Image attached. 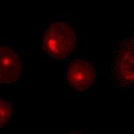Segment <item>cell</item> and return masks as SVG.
Instances as JSON below:
<instances>
[{"mask_svg":"<svg viewBox=\"0 0 134 134\" xmlns=\"http://www.w3.org/2000/svg\"><path fill=\"white\" fill-rule=\"evenodd\" d=\"M111 84L126 91L134 86V34L122 37L116 43L107 69Z\"/></svg>","mask_w":134,"mask_h":134,"instance_id":"1","label":"cell"},{"mask_svg":"<svg viewBox=\"0 0 134 134\" xmlns=\"http://www.w3.org/2000/svg\"><path fill=\"white\" fill-rule=\"evenodd\" d=\"M76 43L74 29L66 22L51 23L42 37V47L51 57L64 59L72 52Z\"/></svg>","mask_w":134,"mask_h":134,"instance_id":"2","label":"cell"},{"mask_svg":"<svg viewBox=\"0 0 134 134\" xmlns=\"http://www.w3.org/2000/svg\"><path fill=\"white\" fill-rule=\"evenodd\" d=\"M96 77L93 66L81 58L72 61L67 68L66 80L69 85L79 92L90 88L93 85Z\"/></svg>","mask_w":134,"mask_h":134,"instance_id":"3","label":"cell"},{"mask_svg":"<svg viewBox=\"0 0 134 134\" xmlns=\"http://www.w3.org/2000/svg\"><path fill=\"white\" fill-rule=\"evenodd\" d=\"M22 65L18 54L6 46L0 47V85L12 84L19 80Z\"/></svg>","mask_w":134,"mask_h":134,"instance_id":"4","label":"cell"},{"mask_svg":"<svg viewBox=\"0 0 134 134\" xmlns=\"http://www.w3.org/2000/svg\"><path fill=\"white\" fill-rule=\"evenodd\" d=\"M13 106L5 100L0 99V129L5 126L13 115Z\"/></svg>","mask_w":134,"mask_h":134,"instance_id":"5","label":"cell"},{"mask_svg":"<svg viewBox=\"0 0 134 134\" xmlns=\"http://www.w3.org/2000/svg\"><path fill=\"white\" fill-rule=\"evenodd\" d=\"M69 134H82L80 133H76V132H74V133H70Z\"/></svg>","mask_w":134,"mask_h":134,"instance_id":"6","label":"cell"}]
</instances>
